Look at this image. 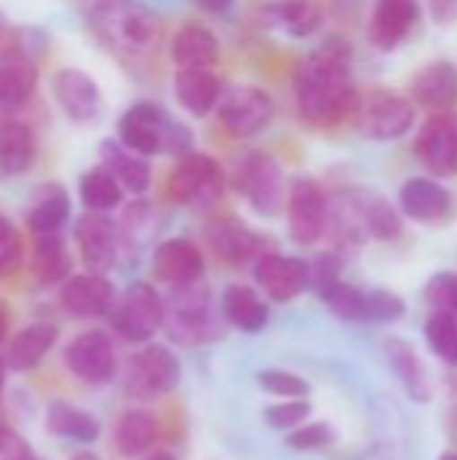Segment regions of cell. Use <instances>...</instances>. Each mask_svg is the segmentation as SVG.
<instances>
[{
	"instance_id": "obj_1",
	"label": "cell",
	"mask_w": 457,
	"mask_h": 460,
	"mask_svg": "<svg viewBox=\"0 0 457 460\" xmlns=\"http://www.w3.org/2000/svg\"><path fill=\"white\" fill-rule=\"evenodd\" d=\"M350 43L329 35L296 70V108L315 127H337L356 116L361 94L350 78Z\"/></svg>"
},
{
	"instance_id": "obj_2",
	"label": "cell",
	"mask_w": 457,
	"mask_h": 460,
	"mask_svg": "<svg viewBox=\"0 0 457 460\" xmlns=\"http://www.w3.org/2000/svg\"><path fill=\"white\" fill-rule=\"evenodd\" d=\"M94 38L124 59H145L162 40L159 16L135 0H100L89 13Z\"/></svg>"
},
{
	"instance_id": "obj_3",
	"label": "cell",
	"mask_w": 457,
	"mask_h": 460,
	"mask_svg": "<svg viewBox=\"0 0 457 460\" xmlns=\"http://www.w3.org/2000/svg\"><path fill=\"white\" fill-rule=\"evenodd\" d=\"M116 137L140 156H186L194 151L191 129L159 102H132L116 121Z\"/></svg>"
},
{
	"instance_id": "obj_4",
	"label": "cell",
	"mask_w": 457,
	"mask_h": 460,
	"mask_svg": "<svg viewBox=\"0 0 457 460\" xmlns=\"http://www.w3.org/2000/svg\"><path fill=\"white\" fill-rule=\"evenodd\" d=\"M232 186L264 218L280 216L283 205L288 202L286 199V178H283L280 164L261 151H250L237 162Z\"/></svg>"
},
{
	"instance_id": "obj_5",
	"label": "cell",
	"mask_w": 457,
	"mask_h": 460,
	"mask_svg": "<svg viewBox=\"0 0 457 460\" xmlns=\"http://www.w3.org/2000/svg\"><path fill=\"white\" fill-rule=\"evenodd\" d=\"M226 186L221 164L202 154L191 151L175 162V167L167 175V194L172 202L186 208H210L221 199Z\"/></svg>"
},
{
	"instance_id": "obj_6",
	"label": "cell",
	"mask_w": 457,
	"mask_h": 460,
	"mask_svg": "<svg viewBox=\"0 0 457 460\" xmlns=\"http://www.w3.org/2000/svg\"><path fill=\"white\" fill-rule=\"evenodd\" d=\"M108 321L121 340L145 345L159 329H164V299L156 294L154 286L135 283L121 294V299H116Z\"/></svg>"
},
{
	"instance_id": "obj_7",
	"label": "cell",
	"mask_w": 457,
	"mask_h": 460,
	"mask_svg": "<svg viewBox=\"0 0 457 460\" xmlns=\"http://www.w3.org/2000/svg\"><path fill=\"white\" fill-rule=\"evenodd\" d=\"M164 329L180 345H199L215 337L210 294L199 283L172 288V296L164 302Z\"/></svg>"
},
{
	"instance_id": "obj_8",
	"label": "cell",
	"mask_w": 457,
	"mask_h": 460,
	"mask_svg": "<svg viewBox=\"0 0 457 460\" xmlns=\"http://www.w3.org/2000/svg\"><path fill=\"white\" fill-rule=\"evenodd\" d=\"M180 375H183L180 361L170 348L145 345L143 350H137L129 358L127 375H124V388L129 396L148 402V399L172 394L180 383Z\"/></svg>"
},
{
	"instance_id": "obj_9",
	"label": "cell",
	"mask_w": 457,
	"mask_h": 460,
	"mask_svg": "<svg viewBox=\"0 0 457 460\" xmlns=\"http://www.w3.org/2000/svg\"><path fill=\"white\" fill-rule=\"evenodd\" d=\"M356 127L369 140H399L415 127V100L396 92H369L356 111Z\"/></svg>"
},
{
	"instance_id": "obj_10",
	"label": "cell",
	"mask_w": 457,
	"mask_h": 460,
	"mask_svg": "<svg viewBox=\"0 0 457 460\" xmlns=\"http://www.w3.org/2000/svg\"><path fill=\"white\" fill-rule=\"evenodd\" d=\"M40 84V59L11 35L0 49V119L27 108Z\"/></svg>"
},
{
	"instance_id": "obj_11",
	"label": "cell",
	"mask_w": 457,
	"mask_h": 460,
	"mask_svg": "<svg viewBox=\"0 0 457 460\" xmlns=\"http://www.w3.org/2000/svg\"><path fill=\"white\" fill-rule=\"evenodd\" d=\"M48 92L62 116L70 119L73 124H92L100 119L105 108L100 84L81 67H57L48 75Z\"/></svg>"
},
{
	"instance_id": "obj_12",
	"label": "cell",
	"mask_w": 457,
	"mask_h": 460,
	"mask_svg": "<svg viewBox=\"0 0 457 460\" xmlns=\"http://www.w3.org/2000/svg\"><path fill=\"white\" fill-rule=\"evenodd\" d=\"M218 119L234 137H253L275 119V100L259 86H234L218 102Z\"/></svg>"
},
{
	"instance_id": "obj_13",
	"label": "cell",
	"mask_w": 457,
	"mask_h": 460,
	"mask_svg": "<svg viewBox=\"0 0 457 460\" xmlns=\"http://www.w3.org/2000/svg\"><path fill=\"white\" fill-rule=\"evenodd\" d=\"M288 234L299 245H312L329 226V199L315 178H296L288 191Z\"/></svg>"
},
{
	"instance_id": "obj_14",
	"label": "cell",
	"mask_w": 457,
	"mask_h": 460,
	"mask_svg": "<svg viewBox=\"0 0 457 460\" xmlns=\"http://www.w3.org/2000/svg\"><path fill=\"white\" fill-rule=\"evenodd\" d=\"M65 367L86 385H105L116 375V348L100 329H89L73 337L65 348Z\"/></svg>"
},
{
	"instance_id": "obj_15",
	"label": "cell",
	"mask_w": 457,
	"mask_h": 460,
	"mask_svg": "<svg viewBox=\"0 0 457 460\" xmlns=\"http://www.w3.org/2000/svg\"><path fill=\"white\" fill-rule=\"evenodd\" d=\"M415 156L434 178L457 175V113H434L415 137Z\"/></svg>"
},
{
	"instance_id": "obj_16",
	"label": "cell",
	"mask_w": 457,
	"mask_h": 460,
	"mask_svg": "<svg viewBox=\"0 0 457 460\" xmlns=\"http://www.w3.org/2000/svg\"><path fill=\"white\" fill-rule=\"evenodd\" d=\"M78 256L89 272H105L116 264L121 248V229L108 213H83L73 224Z\"/></svg>"
},
{
	"instance_id": "obj_17",
	"label": "cell",
	"mask_w": 457,
	"mask_h": 460,
	"mask_svg": "<svg viewBox=\"0 0 457 460\" xmlns=\"http://www.w3.org/2000/svg\"><path fill=\"white\" fill-rule=\"evenodd\" d=\"M253 278L272 302H291L310 288V264L296 256L267 251L253 264Z\"/></svg>"
},
{
	"instance_id": "obj_18",
	"label": "cell",
	"mask_w": 457,
	"mask_h": 460,
	"mask_svg": "<svg viewBox=\"0 0 457 460\" xmlns=\"http://www.w3.org/2000/svg\"><path fill=\"white\" fill-rule=\"evenodd\" d=\"M151 272L159 283L180 288L199 283L205 275V256L197 248V243L186 237H172L156 245L151 256Z\"/></svg>"
},
{
	"instance_id": "obj_19",
	"label": "cell",
	"mask_w": 457,
	"mask_h": 460,
	"mask_svg": "<svg viewBox=\"0 0 457 460\" xmlns=\"http://www.w3.org/2000/svg\"><path fill=\"white\" fill-rule=\"evenodd\" d=\"M59 302L73 318H102L116 305V288L102 272H78L70 275L59 288Z\"/></svg>"
},
{
	"instance_id": "obj_20",
	"label": "cell",
	"mask_w": 457,
	"mask_h": 460,
	"mask_svg": "<svg viewBox=\"0 0 457 460\" xmlns=\"http://www.w3.org/2000/svg\"><path fill=\"white\" fill-rule=\"evenodd\" d=\"M73 216L70 191L59 181H43L32 189V197L24 210V224L32 237L59 234Z\"/></svg>"
},
{
	"instance_id": "obj_21",
	"label": "cell",
	"mask_w": 457,
	"mask_h": 460,
	"mask_svg": "<svg viewBox=\"0 0 457 460\" xmlns=\"http://www.w3.org/2000/svg\"><path fill=\"white\" fill-rule=\"evenodd\" d=\"M401 213L417 224L439 226L453 216V194L436 178H409L399 194Z\"/></svg>"
},
{
	"instance_id": "obj_22",
	"label": "cell",
	"mask_w": 457,
	"mask_h": 460,
	"mask_svg": "<svg viewBox=\"0 0 457 460\" xmlns=\"http://www.w3.org/2000/svg\"><path fill=\"white\" fill-rule=\"evenodd\" d=\"M417 22H420L417 0H377L366 32L377 49L393 51L409 38Z\"/></svg>"
},
{
	"instance_id": "obj_23",
	"label": "cell",
	"mask_w": 457,
	"mask_h": 460,
	"mask_svg": "<svg viewBox=\"0 0 457 460\" xmlns=\"http://www.w3.org/2000/svg\"><path fill=\"white\" fill-rule=\"evenodd\" d=\"M38 162V135L19 116L0 119V172L5 178L27 175Z\"/></svg>"
},
{
	"instance_id": "obj_24",
	"label": "cell",
	"mask_w": 457,
	"mask_h": 460,
	"mask_svg": "<svg viewBox=\"0 0 457 460\" xmlns=\"http://www.w3.org/2000/svg\"><path fill=\"white\" fill-rule=\"evenodd\" d=\"M382 350H385V358H388L391 369L396 372L399 383L404 385L407 396L417 404H428L434 396V385H431L428 369H426L420 353L415 350V345L401 337H388L382 342Z\"/></svg>"
},
{
	"instance_id": "obj_25",
	"label": "cell",
	"mask_w": 457,
	"mask_h": 460,
	"mask_svg": "<svg viewBox=\"0 0 457 460\" xmlns=\"http://www.w3.org/2000/svg\"><path fill=\"white\" fill-rule=\"evenodd\" d=\"M170 57L178 70H210L221 57V46L205 24L186 22L170 40Z\"/></svg>"
},
{
	"instance_id": "obj_26",
	"label": "cell",
	"mask_w": 457,
	"mask_h": 460,
	"mask_svg": "<svg viewBox=\"0 0 457 460\" xmlns=\"http://www.w3.org/2000/svg\"><path fill=\"white\" fill-rule=\"evenodd\" d=\"M205 237H207L213 253L218 259H224L226 264H245V261L267 253L264 237L256 234L253 229H248L242 221H234V218H221V221L210 224Z\"/></svg>"
},
{
	"instance_id": "obj_27",
	"label": "cell",
	"mask_w": 457,
	"mask_h": 460,
	"mask_svg": "<svg viewBox=\"0 0 457 460\" xmlns=\"http://www.w3.org/2000/svg\"><path fill=\"white\" fill-rule=\"evenodd\" d=\"M409 94L417 105L431 111H450L457 105V67L447 59L431 62L415 73Z\"/></svg>"
},
{
	"instance_id": "obj_28",
	"label": "cell",
	"mask_w": 457,
	"mask_h": 460,
	"mask_svg": "<svg viewBox=\"0 0 457 460\" xmlns=\"http://www.w3.org/2000/svg\"><path fill=\"white\" fill-rule=\"evenodd\" d=\"M97 151H100V164H105L119 178V183L124 186L127 194L143 197L151 189L154 175H151L148 156H140V154L129 151L119 137L102 140Z\"/></svg>"
},
{
	"instance_id": "obj_29",
	"label": "cell",
	"mask_w": 457,
	"mask_h": 460,
	"mask_svg": "<svg viewBox=\"0 0 457 460\" xmlns=\"http://www.w3.org/2000/svg\"><path fill=\"white\" fill-rule=\"evenodd\" d=\"M57 334H59L57 323H48V321H38V323H30L22 332H16V337L8 342L5 356H3L8 369L11 372L35 369L46 358V353L54 348Z\"/></svg>"
},
{
	"instance_id": "obj_30",
	"label": "cell",
	"mask_w": 457,
	"mask_h": 460,
	"mask_svg": "<svg viewBox=\"0 0 457 460\" xmlns=\"http://www.w3.org/2000/svg\"><path fill=\"white\" fill-rule=\"evenodd\" d=\"M172 94L186 113L207 116L221 102L224 86L210 70H178L172 81Z\"/></svg>"
},
{
	"instance_id": "obj_31",
	"label": "cell",
	"mask_w": 457,
	"mask_h": 460,
	"mask_svg": "<svg viewBox=\"0 0 457 460\" xmlns=\"http://www.w3.org/2000/svg\"><path fill=\"white\" fill-rule=\"evenodd\" d=\"M73 270V256L70 248L59 234H38L32 237V251H30V272L40 286H57L70 278Z\"/></svg>"
},
{
	"instance_id": "obj_32",
	"label": "cell",
	"mask_w": 457,
	"mask_h": 460,
	"mask_svg": "<svg viewBox=\"0 0 457 460\" xmlns=\"http://www.w3.org/2000/svg\"><path fill=\"white\" fill-rule=\"evenodd\" d=\"M46 429L51 437L78 442V445H92L102 434L100 420L89 410L75 407L70 402H51L46 407Z\"/></svg>"
},
{
	"instance_id": "obj_33",
	"label": "cell",
	"mask_w": 457,
	"mask_h": 460,
	"mask_svg": "<svg viewBox=\"0 0 457 460\" xmlns=\"http://www.w3.org/2000/svg\"><path fill=\"white\" fill-rule=\"evenodd\" d=\"M221 315L240 332L245 334H256L267 326L269 321V305L259 296V291H253L250 286H229L221 294Z\"/></svg>"
},
{
	"instance_id": "obj_34",
	"label": "cell",
	"mask_w": 457,
	"mask_h": 460,
	"mask_svg": "<svg viewBox=\"0 0 457 460\" xmlns=\"http://www.w3.org/2000/svg\"><path fill=\"white\" fill-rule=\"evenodd\" d=\"M261 16L269 27L291 38H310L323 22L318 0H275L261 11Z\"/></svg>"
},
{
	"instance_id": "obj_35",
	"label": "cell",
	"mask_w": 457,
	"mask_h": 460,
	"mask_svg": "<svg viewBox=\"0 0 457 460\" xmlns=\"http://www.w3.org/2000/svg\"><path fill=\"white\" fill-rule=\"evenodd\" d=\"M124 186L105 164H94L78 178V199L89 213L116 210L124 202Z\"/></svg>"
},
{
	"instance_id": "obj_36",
	"label": "cell",
	"mask_w": 457,
	"mask_h": 460,
	"mask_svg": "<svg viewBox=\"0 0 457 460\" xmlns=\"http://www.w3.org/2000/svg\"><path fill=\"white\" fill-rule=\"evenodd\" d=\"M350 197L358 208L366 234H372L374 240H396L401 234V229H404L401 216L385 197H380L374 191H358Z\"/></svg>"
},
{
	"instance_id": "obj_37",
	"label": "cell",
	"mask_w": 457,
	"mask_h": 460,
	"mask_svg": "<svg viewBox=\"0 0 457 460\" xmlns=\"http://www.w3.org/2000/svg\"><path fill=\"white\" fill-rule=\"evenodd\" d=\"M156 434H159V423L151 412L129 410L119 418L113 442L121 456L135 458V456H143L145 450H151V445L156 442Z\"/></svg>"
},
{
	"instance_id": "obj_38",
	"label": "cell",
	"mask_w": 457,
	"mask_h": 460,
	"mask_svg": "<svg viewBox=\"0 0 457 460\" xmlns=\"http://www.w3.org/2000/svg\"><path fill=\"white\" fill-rule=\"evenodd\" d=\"M426 342L444 361L457 367V315L447 310L431 313L426 321Z\"/></svg>"
},
{
	"instance_id": "obj_39",
	"label": "cell",
	"mask_w": 457,
	"mask_h": 460,
	"mask_svg": "<svg viewBox=\"0 0 457 460\" xmlns=\"http://www.w3.org/2000/svg\"><path fill=\"white\" fill-rule=\"evenodd\" d=\"M323 305L339 318V321H366V291L350 286V283H331L321 291Z\"/></svg>"
},
{
	"instance_id": "obj_40",
	"label": "cell",
	"mask_w": 457,
	"mask_h": 460,
	"mask_svg": "<svg viewBox=\"0 0 457 460\" xmlns=\"http://www.w3.org/2000/svg\"><path fill=\"white\" fill-rule=\"evenodd\" d=\"M24 264V240L13 221L0 210V280L16 275Z\"/></svg>"
},
{
	"instance_id": "obj_41",
	"label": "cell",
	"mask_w": 457,
	"mask_h": 460,
	"mask_svg": "<svg viewBox=\"0 0 457 460\" xmlns=\"http://www.w3.org/2000/svg\"><path fill=\"white\" fill-rule=\"evenodd\" d=\"M259 385L261 391L280 396V399H307L310 394V383L288 369H264L259 372Z\"/></svg>"
},
{
	"instance_id": "obj_42",
	"label": "cell",
	"mask_w": 457,
	"mask_h": 460,
	"mask_svg": "<svg viewBox=\"0 0 457 460\" xmlns=\"http://www.w3.org/2000/svg\"><path fill=\"white\" fill-rule=\"evenodd\" d=\"M337 442V431L331 423L326 420H312V423H302L299 429L288 431L286 445L291 450H302V453H312V450H323L329 445Z\"/></svg>"
},
{
	"instance_id": "obj_43",
	"label": "cell",
	"mask_w": 457,
	"mask_h": 460,
	"mask_svg": "<svg viewBox=\"0 0 457 460\" xmlns=\"http://www.w3.org/2000/svg\"><path fill=\"white\" fill-rule=\"evenodd\" d=\"M310 412H312V407L307 399H286L280 404H269L264 410V420L275 431H294L310 418Z\"/></svg>"
},
{
	"instance_id": "obj_44",
	"label": "cell",
	"mask_w": 457,
	"mask_h": 460,
	"mask_svg": "<svg viewBox=\"0 0 457 460\" xmlns=\"http://www.w3.org/2000/svg\"><path fill=\"white\" fill-rule=\"evenodd\" d=\"M404 313H407V305L399 294L385 291V288H374L366 294V321L393 323V321H401Z\"/></svg>"
},
{
	"instance_id": "obj_45",
	"label": "cell",
	"mask_w": 457,
	"mask_h": 460,
	"mask_svg": "<svg viewBox=\"0 0 457 460\" xmlns=\"http://www.w3.org/2000/svg\"><path fill=\"white\" fill-rule=\"evenodd\" d=\"M0 460H38V456L19 431L0 423Z\"/></svg>"
},
{
	"instance_id": "obj_46",
	"label": "cell",
	"mask_w": 457,
	"mask_h": 460,
	"mask_svg": "<svg viewBox=\"0 0 457 460\" xmlns=\"http://www.w3.org/2000/svg\"><path fill=\"white\" fill-rule=\"evenodd\" d=\"M339 270H342V264L334 253L321 256L315 264H310V286H315V291L321 294L326 286L339 280Z\"/></svg>"
},
{
	"instance_id": "obj_47",
	"label": "cell",
	"mask_w": 457,
	"mask_h": 460,
	"mask_svg": "<svg viewBox=\"0 0 457 460\" xmlns=\"http://www.w3.org/2000/svg\"><path fill=\"white\" fill-rule=\"evenodd\" d=\"M428 8H431L434 22L442 27L457 22V0H428Z\"/></svg>"
},
{
	"instance_id": "obj_48",
	"label": "cell",
	"mask_w": 457,
	"mask_h": 460,
	"mask_svg": "<svg viewBox=\"0 0 457 460\" xmlns=\"http://www.w3.org/2000/svg\"><path fill=\"white\" fill-rule=\"evenodd\" d=\"M189 3L207 11V13H224V11H229L234 5V0H189Z\"/></svg>"
},
{
	"instance_id": "obj_49",
	"label": "cell",
	"mask_w": 457,
	"mask_h": 460,
	"mask_svg": "<svg viewBox=\"0 0 457 460\" xmlns=\"http://www.w3.org/2000/svg\"><path fill=\"white\" fill-rule=\"evenodd\" d=\"M455 402H453V410H450V434H453V439L457 442V383H455V396H453Z\"/></svg>"
},
{
	"instance_id": "obj_50",
	"label": "cell",
	"mask_w": 457,
	"mask_h": 460,
	"mask_svg": "<svg viewBox=\"0 0 457 460\" xmlns=\"http://www.w3.org/2000/svg\"><path fill=\"white\" fill-rule=\"evenodd\" d=\"M8 35H11V24H8L5 13L0 11V49H3V43L8 40Z\"/></svg>"
},
{
	"instance_id": "obj_51",
	"label": "cell",
	"mask_w": 457,
	"mask_h": 460,
	"mask_svg": "<svg viewBox=\"0 0 457 460\" xmlns=\"http://www.w3.org/2000/svg\"><path fill=\"white\" fill-rule=\"evenodd\" d=\"M5 372H8V364H5V358L0 356V399H3V388H5Z\"/></svg>"
},
{
	"instance_id": "obj_52",
	"label": "cell",
	"mask_w": 457,
	"mask_h": 460,
	"mask_svg": "<svg viewBox=\"0 0 457 460\" xmlns=\"http://www.w3.org/2000/svg\"><path fill=\"white\" fill-rule=\"evenodd\" d=\"M70 460H100V456H94V453H89V450H83V453H75Z\"/></svg>"
},
{
	"instance_id": "obj_53",
	"label": "cell",
	"mask_w": 457,
	"mask_h": 460,
	"mask_svg": "<svg viewBox=\"0 0 457 460\" xmlns=\"http://www.w3.org/2000/svg\"><path fill=\"white\" fill-rule=\"evenodd\" d=\"M145 460H175V456H170V453H154V456H148Z\"/></svg>"
},
{
	"instance_id": "obj_54",
	"label": "cell",
	"mask_w": 457,
	"mask_h": 460,
	"mask_svg": "<svg viewBox=\"0 0 457 460\" xmlns=\"http://www.w3.org/2000/svg\"><path fill=\"white\" fill-rule=\"evenodd\" d=\"M439 460H457V453H444Z\"/></svg>"
}]
</instances>
